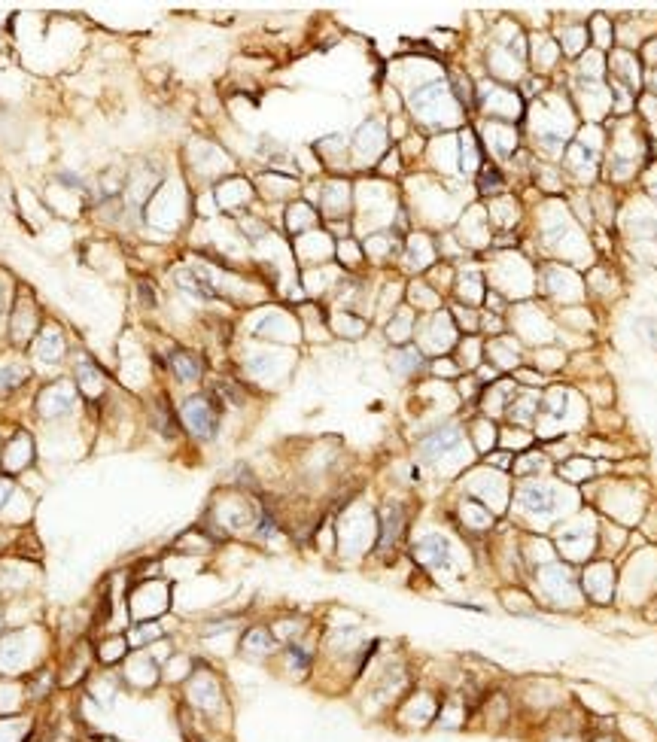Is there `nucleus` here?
Wrapping results in <instances>:
<instances>
[{
	"label": "nucleus",
	"mask_w": 657,
	"mask_h": 742,
	"mask_svg": "<svg viewBox=\"0 0 657 742\" xmlns=\"http://www.w3.org/2000/svg\"><path fill=\"white\" fill-rule=\"evenodd\" d=\"M405 326H411V313H402V317L396 319V323H389V338H396V341L408 338L411 328H405Z\"/></svg>",
	"instance_id": "obj_20"
},
{
	"label": "nucleus",
	"mask_w": 657,
	"mask_h": 742,
	"mask_svg": "<svg viewBox=\"0 0 657 742\" xmlns=\"http://www.w3.org/2000/svg\"><path fill=\"white\" fill-rule=\"evenodd\" d=\"M557 55H560V46L551 43L548 37H536L533 40V58H536L539 71H548V67L557 64Z\"/></svg>",
	"instance_id": "obj_9"
},
{
	"label": "nucleus",
	"mask_w": 657,
	"mask_h": 742,
	"mask_svg": "<svg viewBox=\"0 0 657 742\" xmlns=\"http://www.w3.org/2000/svg\"><path fill=\"white\" fill-rule=\"evenodd\" d=\"M417 554H420V560L429 563V566H445L447 563V541L441 539V535H429V539L420 541Z\"/></svg>",
	"instance_id": "obj_7"
},
{
	"label": "nucleus",
	"mask_w": 657,
	"mask_h": 742,
	"mask_svg": "<svg viewBox=\"0 0 657 742\" xmlns=\"http://www.w3.org/2000/svg\"><path fill=\"white\" fill-rule=\"evenodd\" d=\"M582 71H584V73H591V76H600V73H602V64H600V55H597V52H591V55H584V58H582Z\"/></svg>",
	"instance_id": "obj_24"
},
{
	"label": "nucleus",
	"mask_w": 657,
	"mask_h": 742,
	"mask_svg": "<svg viewBox=\"0 0 657 742\" xmlns=\"http://www.w3.org/2000/svg\"><path fill=\"white\" fill-rule=\"evenodd\" d=\"M37 350H40L43 359L55 362V359L61 356V338H58V335H46V338H40V344H37Z\"/></svg>",
	"instance_id": "obj_17"
},
{
	"label": "nucleus",
	"mask_w": 657,
	"mask_h": 742,
	"mask_svg": "<svg viewBox=\"0 0 657 742\" xmlns=\"http://www.w3.org/2000/svg\"><path fill=\"white\" fill-rule=\"evenodd\" d=\"M299 223H314V213H308L304 210V204H295L293 213H289V225L299 232Z\"/></svg>",
	"instance_id": "obj_22"
},
{
	"label": "nucleus",
	"mask_w": 657,
	"mask_h": 742,
	"mask_svg": "<svg viewBox=\"0 0 657 742\" xmlns=\"http://www.w3.org/2000/svg\"><path fill=\"white\" fill-rule=\"evenodd\" d=\"M243 648H247V651H253V654H268L271 648H274L271 633L268 630H250L247 636H243Z\"/></svg>",
	"instance_id": "obj_14"
},
{
	"label": "nucleus",
	"mask_w": 657,
	"mask_h": 742,
	"mask_svg": "<svg viewBox=\"0 0 657 742\" xmlns=\"http://www.w3.org/2000/svg\"><path fill=\"white\" fill-rule=\"evenodd\" d=\"M6 490H10V487H6L3 481H0V496H6Z\"/></svg>",
	"instance_id": "obj_28"
},
{
	"label": "nucleus",
	"mask_w": 657,
	"mask_h": 742,
	"mask_svg": "<svg viewBox=\"0 0 657 742\" xmlns=\"http://www.w3.org/2000/svg\"><path fill=\"white\" fill-rule=\"evenodd\" d=\"M591 472H593V469H591V463H582V460H578V463H569L566 469H563V475H566V478H587Z\"/></svg>",
	"instance_id": "obj_23"
},
{
	"label": "nucleus",
	"mask_w": 657,
	"mask_h": 742,
	"mask_svg": "<svg viewBox=\"0 0 657 742\" xmlns=\"http://www.w3.org/2000/svg\"><path fill=\"white\" fill-rule=\"evenodd\" d=\"M460 441H463V432L456 429V426H441L438 432H432L429 438L423 441V456L426 460H438V456H445L450 454V450H456L460 447Z\"/></svg>",
	"instance_id": "obj_3"
},
{
	"label": "nucleus",
	"mask_w": 657,
	"mask_h": 742,
	"mask_svg": "<svg viewBox=\"0 0 657 742\" xmlns=\"http://www.w3.org/2000/svg\"><path fill=\"white\" fill-rule=\"evenodd\" d=\"M521 505L526 511H533V514H551L557 508L554 493L548 490L545 484H526L521 490Z\"/></svg>",
	"instance_id": "obj_4"
},
{
	"label": "nucleus",
	"mask_w": 657,
	"mask_h": 742,
	"mask_svg": "<svg viewBox=\"0 0 657 742\" xmlns=\"http://www.w3.org/2000/svg\"><path fill=\"white\" fill-rule=\"evenodd\" d=\"M587 43V28H566L563 30V37H560V46L566 52H572V55H575V52H582V46Z\"/></svg>",
	"instance_id": "obj_15"
},
{
	"label": "nucleus",
	"mask_w": 657,
	"mask_h": 742,
	"mask_svg": "<svg viewBox=\"0 0 657 742\" xmlns=\"http://www.w3.org/2000/svg\"><path fill=\"white\" fill-rule=\"evenodd\" d=\"M612 71L627 80V89H639V67H636V61H633L627 52H618L615 61H612Z\"/></svg>",
	"instance_id": "obj_12"
},
{
	"label": "nucleus",
	"mask_w": 657,
	"mask_h": 742,
	"mask_svg": "<svg viewBox=\"0 0 657 742\" xmlns=\"http://www.w3.org/2000/svg\"><path fill=\"white\" fill-rule=\"evenodd\" d=\"M0 389H6V387H15V384H21V378H25V369H19V365H12V369H3L0 371Z\"/></svg>",
	"instance_id": "obj_21"
},
{
	"label": "nucleus",
	"mask_w": 657,
	"mask_h": 742,
	"mask_svg": "<svg viewBox=\"0 0 657 742\" xmlns=\"http://www.w3.org/2000/svg\"><path fill=\"white\" fill-rule=\"evenodd\" d=\"M171 369L180 380H198L201 378V362L192 353H174L171 356Z\"/></svg>",
	"instance_id": "obj_10"
},
{
	"label": "nucleus",
	"mask_w": 657,
	"mask_h": 742,
	"mask_svg": "<svg viewBox=\"0 0 657 742\" xmlns=\"http://www.w3.org/2000/svg\"><path fill=\"white\" fill-rule=\"evenodd\" d=\"M591 28H593V34H597V43L600 46L609 43V37H606V19H602V15H597V19L591 21Z\"/></svg>",
	"instance_id": "obj_26"
},
{
	"label": "nucleus",
	"mask_w": 657,
	"mask_h": 742,
	"mask_svg": "<svg viewBox=\"0 0 657 742\" xmlns=\"http://www.w3.org/2000/svg\"><path fill=\"white\" fill-rule=\"evenodd\" d=\"M356 143H359V147H362V149H378L380 143H384V137H369V125H365V128H362V134H359V140H356Z\"/></svg>",
	"instance_id": "obj_25"
},
{
	"label": "nucleus",
	"mask_w": 657,
	"mask_h": 742,
	"mask_svg": "<svg viewBox=\"0 0 657 742\" xmlns=\"http://www.w3.org/2000/svg\"><path fill=\"white\" fill-rule=\"evenodd\" d=\"M584 584L593 593V600H606L612 593V572H609V566H597L593 572H587Z\"/></svg>",
	"instance_id": "obj_8"
},
{
	"label": "nucleus",
	"mask_w": 657,
	"mask_h": 742,
	"mask_svg": "<svg viewBox=\"0 0 657 742\" xmlns=\"http://www.w3.org/2000/svg\"><path fill=\"white\" fill-rule=\"evenodd\" d=\"M584 545H591L587 530H572V526H566V530L560 532V550L566 548L569 557H584V550H582Z\"/></svg>",
	"instance_id": "obj_11"
},
{
	"label": "nucleus",
	"mask_w": 657,
	"mask_h": 742,
	"mask_svg": "<svg viewBox=\"0 0 657 742\" xmlns=\"http://www.w3.org/2000/svg\"><path fill=\"white\" fill-rule=\"evenodd\" d=\"M463 165L469 167H478V147H475V137L469 131H463Z\"/></svg>",
	"instance_id": "obj_19"
},
{
	"label": "nucleus",
	"mask_w": 657,
	"mask_h": 742,
	"mask_svg": "<svg viewBox=\"0 0 657 742\" xmlns=\"http://www.w3.org/2000/svg\"><path fill=\"white\" fill-rule=\"evenodd\" d=\"M183 420H186L189 432L198 438H213L216 435V411L207 399H186L183 402Z\"/></svg>",
	"instance_id": "obj_1"
},
{
	"label": "nucleus",
	"mask_w": 657,
	"mask_h": 742,
	"mask_svg": "<svg viewBox=\"0 0 657 742\" xmlns=\"http://www.w3.org/2000/svg\"><path fill=\"white\" fill-rule=\"evenodd\" d=\"M484 106H487V113H493V116H499V119H517L521 116V98H517L511 89L490 86V91H487V98H484Z\"/></svg>",
	"instance_id": "obj_2"
},
{
	"label": "nucleus",
	"mask_w": 657,
	"mask_h": 742,
	"mask_svg": "<svg viewBox=\"0 0 657 742\" xmlns=\"http://www.w3.org/2000/svg\"><path fill=\"white\" fill-rule=\"evenodd\" d=\"M393 365H396V371H414L417 365H420V353L417 350H399V353H396V359H393Z\"/></svg>",
	"instance_id": "obj_18"
},
{
	"label": "nucleus",
	"mask_w": 657,
	"mask_h": 742,
	"mask_svg": "<svg viewBox=\"0 0 657 742\" xmlns=\"http://www.w3.org/2000/svg\"><path fill=\"white\" fill-rule=\"evenodd\" d=\"M654 89H657V76H654Z\"/></svg>",
	"instance_id": "obj_29"
},
{
	"label": "nucleus",
	"mask_w": 657,
	"mask_h": 742,
	"mask_svg": "<svg viewBox=\"0 0 657 742\" xmlns=\"http://www.w3.org/2000/svg\"><path fill=\"white\" fill-rule=\"evenodd\" d=\"M402 530V508L399 505H387V511H384V535H380V545H389V541L399 535Z\"/></svg>",
	"instance_id": "obj_13"
},
{
	"label": "nucleus",
	"mask_w": 657,
	"mask_h": 742,
	"mask_svg": "<svg viewBox=\"0 0 657 742\" xmlns=\"http://www.w3.org/2000/svg\"><path fill=\"white\" fill-rule=\"evenodd\" d=\"M71 405H73V389L67 384H55L40 396V414L46 417L64 414V411H71Z\"/></svg>",
	"instance_id": "obj_5"
},
{
	"label": "nucleus",
	"mask_w": 657,
	"mask_h": 742,
	"mask_svg": "<svg viewBox=\"0 0 657 742\" xmlns=\"http://www.w3.org/2000/svg\"><path fill=\"white\" fill-rule=\"evenodd\" d=\"M602 742H606V739H602Z\"/></svg>",
	"instance_id": "obj_30"
},
{
	"label": "nucleus",
	"mask_w": 657,
	"mask_h": 742,
	"mask_svg": "<svg viewBox=\"0 0 657 742\" xmlns=\"http://www.w3.org/2000/svg\"><path fill=\"white\" fill-rule=\"evenodd\" d=\"M487 147H493L496 156H511L517 147V134L508 125L493 122V125H487Z\"/></svg>",
	"instance_id": "obj_6"
},
{
	"label": "nucleus",
	"mask_w": 657,
	"mask_h": 742,
	"mask_svg": "<svg viewBox=\"0 0 657 742\" xmlns=\"http://www.w3.org/2000/svg\"><path fill=\"white\" fill-rule=\"evenodd\" d=\"M517 378L526 380V384H542V378H539V374H533V371H521Z\"/></svg>",
	"instance_id": "obj_27"
},
{
	"label": "nucleus",
	"mask_w": 657,
	"mask_h": 742,
	"mask_svg": "<svg viewBox=\"0 0 657 742\" xmlns=\"http://www.w3.org/2000/svg\"><path fill=\"white\" fill-rule=\"evenodd\" d=\"M502 189V174L493 165H481V192H496Z\"/></svg>",
	"instance_id": "obj_16"
}]
</instances>
